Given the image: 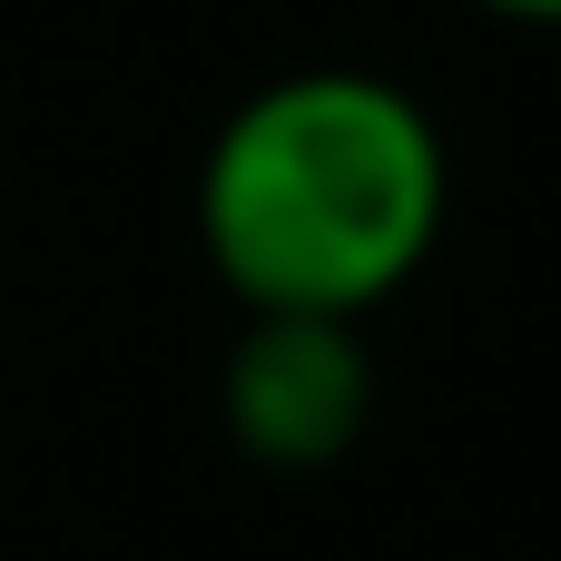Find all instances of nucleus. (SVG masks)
Wrapping results in <instances>:
<instances>
[{"label": "nucleus", "instance_id": "1", "mask_svg": "<svg viewBox=\"0 0 561 561\" xmlns=\"http://www.w3.org/2000/svg\"><path fill=\"white\" fill-rule=\"evenodd\" d=\"M454 217L434 108L385 69H286L197 158V247L247 316H375Z\"/></svg>", "mask_w": 561, "mask_h": 561}, {"label": "nucleus", "instance_id": "2", "mask_svg": "<svg viewBox=\"0 0 561 561\" xmlns=\"http://www.w3.org/2000/svg\"><path fill=\"white\" fill-rule=\"evenodd\" d=\"M227 444L256 473H335L375 424V355L365 325L335 316H247L217 375Z\"/></svg>", "mask_w": 561, "mask_h": 561}, {"label": "nucleus", "instance_id": "3", "mask_svg": "<svg viewBox=\"0 0 561 561\" xmlns=\"http://www.w3.org/2000/svg\"><path fill=\"white\" fill-rule=\"evenodd\" d=\"M483 20H513V30H561V0H463Z\"/></svg>", "mask_w": 561, "mask_h": 561}]
</instances>
